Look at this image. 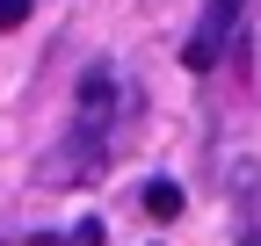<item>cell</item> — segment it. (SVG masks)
Returning <instances> with one entry per match:
<instances>
[{
  "mask_svg": "<svg viewBox=\"0 0 261 246\" xmlns=\"http://www.w3.org/2000/svg\"><path fill=\"white\" fill-rule=\"evenodd\" d=\"M116 123H123L116 73H109V66H87V80H80V109H73V131H80V138H94V145H109Z\"/></svg>",
  "mask_w": 261,
  "mask_h": 246,
  "instance_id": "obj_2",
  "label": "cell"
},
{
  "mask_svg": "<svg viewBox=\"0 0 261 246\" xmlns=\"http://www.w3.org/2000/svg\"><path fill=\"white\" fill-rule=\"evenodd\" d=\"M240 15H247V0H211L203 15H196V29H189V44H181V66L189 73H211L218 58L240 44Z\"/></svg>",
  "mask_w": 261,
  "mask_h": 246,
  "instance_id": "obj_1",
  "label": "cell"
},
{
  "mask_svg": "<svg viewBox=\"0 0 261 246\" xmlns=\"http://www.w3.org/2000/svg\"><path fill=\"white\" fill-rule=\"evenodd\" d=\"M102 239H109L102 225H94V218H80L73 232H37V239H29V246H102Z\"/></svg>",
  "mask_w": 261,
  "mask_h": 246,
  "instance_id": "obj_4",
  "label": "cell"
},
{
  "mask_svg": "<svg viewBox=\"0 0 261 246\" xmlns=\"http://www.w3.org/2000/svg\"><path fill=\"white\" fill-rule=\"evenodd\" d=\"M145 218H160V225L181 218V189H174V181H152V189H145Z\"/></svg>",
  "mask_w": 261,
  "mask_h": 246,
  "instance_id": "obj_5",
  "label": "cell"
},
{
  "mask_svg": "<svg viewBox=\"0 0 261 246\" xmlns=\"http://www.w3.org/2000/svg\"><path fill=\"white\" fill-rule=\"evenodd\" d=\"M29 22V0H0V29H22Z\"/></svg>",
  "mask_w": 261,
  "mask_h": 246,
  "instance_id": "obj_6",
  "label": "cell"
},
{
  "mask_svg": "<svg viewBox=\"0 0 261 246\" xmlns=\"http://www.w3.org/2000/svg\"><path fill=\"white\" fill-rule=\"evenodd\" d=\"M102 152H109V145H94V138L73 131L58 152H44V160H37V189H87V181L102 174Z\"/></svg>",
  "mask_w": 261,
  "mask_h": 246,
  "instance_id": "obj_3",
  "label": "cell"
}]
</instances>
